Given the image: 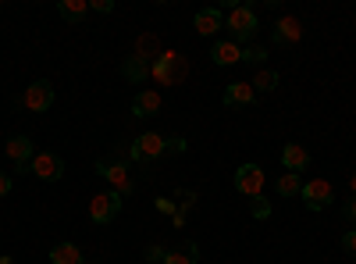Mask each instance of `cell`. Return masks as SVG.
<instances>
[{
  "mask_svg": "<svg viewBox=\"0 0 356 264\" xmlns=\"http://www.w3.org/2000/svg\"><path fill=\"white\" fill-rule=\"evenodd\" d=\"M250 215H253L257 222H267V218H271V203H267L264 196H253V200H250Z\"/></svg>",
  "mask_w": 356,
  "mask_h": 264,
  "instance_id": "obj_23",
  "label": "cell"
},
{
  "mask_svg": "<svg viewBox=\"0 0 356 264\" xmlns=\"http://www.w3.org/2000/svg\"><path fill=\"white\" fill-rule=\"evenodd\" d=\"M164 254H168V247H161V243L146 247V261H150V264H164Z\"/></svg>",
  "mask_w": 356,
  "mask_h": 264,
  "instance_id": "obj_25",
  "label": "cell"
},
{
  "mask_svg": "<svg viewBox=\"0 0 356 264\" xmlns=\"http://www.w3.org/2000/svg\"><path fill=\"white\" fill-rule=\"evenodd\" d=\"M253 90H260V93H271V90H278V72H271V68H257V75H253Z\"/></svg>",
  "mask_w": 356,
  "mask_h": 264,
  "instance_id": "obj_22",
  "label": "cell"
},
{
  "mask_svg": "<svg viewBox=\"0 0 356 264\" xmlns=\"http://www.w3.org/2000/svg\"><path fill=\"white\" fill-rule=\"evenodd\" d=\"M157 208H161L164 215H171V218H175V211H178V208H175V203H171V200H164V196L157 200Z\"/></svg>",
  "mask_w": 356,
  "mask_h": 264,
  "instance_id": "obj_31",
  "label": "cell"
},
{
  "mask_svg": "<svg viewBox=\"0 0 356 264\" xmlns=\"http://www.w3.org/2000/svg\"><path fill=\"white\" fill-rule=\"evenodd\" d=\"M264 57H267V50H264V47H257V43H250V47H243V61H250V65H257V68H264Z\"/></svg>",
  "mask_w": 356,
  "mask_h": 264,
  "instance_id": "obj_24",
  "label": "cell"
},
{
  "mask_svg": "<svg viewBox=\"0 0 356 264\" xmlns=\"http://www.w3.org/2000/svg\"><path fill=\"white\" fill-rule=\"evenodd\" d=\"M122 193H97L93 200H89V218H93L97 225H111L118 218V211H122Z\"/></svg>",
  "mask_w": 356,
  "mask_h": 264,
  "instance_id": "obj_5",
  "label": "cell"
},
{
  "mask_svg": "<svg viewBox=\"0 0 356 264\" xmlns=\"http://www.w3.org/2000/svg\"><path fill=\"white\" fill-rule=\"evenodd\" d=\"M50 264H86V257L75 243H54L50 247Z\"/></svg>",
  "mask_w": 356,
  "mask_h": 264,
  "instance_id": "obj_17",
  "label": "cell"
},
{
  "mask_svg": "<svg viewBox=\"0 0 356 264\" xmlns=\"http://www.w3.org/2000/svg\"><path fill=\"white\" fill-rule=\"evenodd\" d=\"M89 8H93V11H100V15H111V11H114V4H111V0H89Z\"/></svg>",
  "mask_w": 356,
  "mask_h": 264,
  "instance_id": "obj_27",
  "label": "cell"
},
{
  "mask_svg": "<svg viewBox=\"0 0 356 264\" xmlns=\"http://www.w3.org/2000/svg\"><path fill=\"white\" fill-rule=\"evenodd\" d=\"M125 79H132V82L150 79V65H146V57H143V54H132L129 61H125Z\"/></svg>",
  "mask_w": 356,
  "mask_h": 264,
  "instance_id": "obj_20",
  "label": "cell"
},
{
  "mask_svg": "<svg viewBox=\"0 0 356 264\" xmlns=\"http://www.w3.org/2000/svg\"><path fill=\"white\" fill-rule=\"evenodd\" d=\"M300 40H303V25H300V18L285 15V18L275 22V43H278V47H292V43H300Z\"/></svg>",
  "mask_w": 356,
  "mask_h": 264,
  "instance_id": "obj_13",
  "label": "cell"
},
{
  "mask_svg": "<svg viewBox=\"0 0 356 264\" xmlns=\"http://www.w3.org/2000/svg\"><path fill=\"white\" fill-rule=\"evenodd\" d=\"M342 247H346V250H349V254L356 257V228H349L346 236H342Z\"/></svg>",
  "mask_w": 356,
  "mask_h": 264,
  "instance_id": "obj_28",
  "label": "cell"
},
{
  "mask_svg": "<svg viewBox=\"0 0 356 264\" xmlns=\"http://www.w3.org/2000/svg\"><path fill=\"white\" fill-rule=\"evenodd\" d=\"M275 186H278L282 196H300V193H303V179H300L296 171H282V179H278Z\"/></svg>",
  "mask_w": 356,
  "mask_h": 264,
  "instance_id": "obj_21",
  "label": "cell"
},
{
  "mask_svg": "<svg viewBox=\"0 0 356 264\" xmlns=\"http://www.w3.org/2000/svg\"><path fill=\"white\" fill-rule=\"evenodd\" d=\"M211 57H214V65L228 68V65H235V61H243V47L232 43V40H218V43L211 47Z\"/></svg>",
  "mask_w": 356,
  "mask_h": 264,
  "instance_id": "obj_16",
  "label": "cell"
},
{
  "mask_svg": "<svg viewBox=\"0 0 356 264\" xmlns=\"http://www.w3.org/2000/svg\"><path fill=\"white\" fill-rule=\"evenodd\" d=\"M200 261V247L189 240V243H182V247H171L168 254H164V264H196Z\"/></svg>",
  "mask_w": 356,
  "mask_h": 264,
  "instance_id": "obj_18",
  "label": "cell"
},
{
  "mask_svg": "<svg viewBox=\"0 0 356 264\" xmlns=\"http://www.w3.org/2000/svg\"><path fill=\"white\" fill-rule=\"evenodd\" d=\"M57 15H61L65 22H82L89 15V0H61V4H57Z\"/></svg>",
  "mask_w": 356,
  "mask_h": 264,
  "instance_id": "obj_19",
  "label": "cell"
},
{
  "mask_svg": "<svg viewBox=\"0 0 356 264\" xmlns=\"http://www.w3.org/2000/svg\"><path fill=\"white\" fill-rule=\"evenodd\" d=\"M168 143V154H186L189 150V143L182 139V136H171V139H164Z\"/></svg>",
  "mask_w": 356,
  "mask_h": 264,
  "instance_id": "obj_26",
  "label": "cell"
},
{
  "mask_svg": "<svg viewBox=\"0 0 356 264\" xmlns=\"http://www.w3.org/2000/svg\"><path fill=\"white\" fill-rule=\"evenodd\" d=\"M11 186H15V183H11V175H8V171H0V200L11 193Z\"/></svg>",
  "mask_w": 356,
  "mask_h": 264,
  "instance_id": "obj_29",
  "label": "cell"
},
{
  "mask_svg": "<svg viewBox=\"0 0 356 264\" xmlns=\"http://www.w3.org/2000/svg\"><path fill=\"white\" fill-rule=\"evenodd\" d=\"M157 111H161V93L157 90H139L132 97V114L136 118H150V114H157Z\"/></svg>",
  "mask_w": 356,
  "mask_h": 264,
  "instance_id": "obj_15",
  "label": "cell"
},
{
  "mask_svg": "<svg viewBox=\"0 0 356 264\" xmlns=\"http://www.w3.org/2000/svg\"><path fill=\"white\" fill-rule=\"evenodd\" d=\"M235 189H239L246 200L264 196V168H260V164H253V161L239 164V168H235Z\"/></svg>",
  "mask_w": 356,
  "mask_h": 264,
  "instance_id": "obj_3",
  "label": "cell"
},
{
  "mask_svg": "<svg viewBox=\"0 0 356 264\" xmlns=\"http://www.w3.org/2000/svg\"><path fill=\"white\" fill-rule=\"evenodd\" d=\"M342 215H346V222H353V225H356V196H353V200L346 203V208H342Z\"/></svg>",
  "mask_w": 356,
  "mask_h": 264,
  "instance_id": "obj_30",
  "label": "cell"
},
{
  "mask_svg": "<svg viewBox=\"0 0 356 264\" xmlns=\"http://www.w3.org/2000/svg\"><path fill=\"white\" fill-rule=\"evenodd\" d=\"M186 72H189L186 57H182V54H175V50L157 54V61L150 65V79H154L157 86H178V82L186 79Z\"/></svg>",
  "mask_w": 356,
  "mask_h": 264,
  "instance_id": "obj_2",
  "label": "cell"
},
{
  "mask_svg": "<svg viewBox=\"0 0 356 264\" xmlns=\"http://www.w3.org/2000/svg\"><path fill=\"white\" fill-rule=\"evenodd\" d=\"M303 203L310 211H324V208H332V200H335V189H332V183L328 179H310V183H303Z\"/></svg>",
  "mask_w": 356,
  "mask_h": 264,
  "instance_id": "obj_6",
  "label": "cell"
},
{
  "mask_svg": "<svg viewBox=\"0 0 356 264\" xmlns=\"http://www.w3.org/2000/svg\"><path fill=\"white\" fill-rule=\"evenodd\" d=\"M4 150H8L15 171H29V164H33V157H36V143L29 139V136H11Z\"/></svg>",
  "mask_w": 356,
  "mask_h": 264,
  "instance_id": "obj_8",
  "label": "cell"
},
{
  "mask_svg": "<svg viewBox=\"0 0 356 264\" xmlns=\"http://www.w3.org/2000/svg\"><path fill=\"white\" fill-rule=\"evenodd\" d=\"M29 171H33L36 179H43V183H61L65 179V161H61V154H54V150H40L33 157V164H29Z\"/></svg>",
  "mask_w": 356,
  "mask_h": 264,
  "instance_id": "obj_4",
  "label": "cell"
},
{
  "mask_svg": "<svg viewBox=\"0 0 356 264\" xmlns=\"http://www.w3.org/2000/svg\"><path fill=\"white\" fill-rule=\"evenodd\" d=\"M22 104L33 111V114H40V111H47L50 104H54V86L47 82V79H36L33 86H25V97H22Z\"/></svg>",
  "mask_w": 356,
  "mask_h": 264,
  "instance_id": "obj_9",
  "label": "cell"
},
{
  "mask_svg": "<svg viewBox=\"0 0 356 264\" xmlns=\"http://www.w3.org/2000/svg\"><path fill=\"white\" fill-rule=\"evenodd\" d=\"M193 29H196L200 36H218L221 29H225V11H221V8H203V11H196Z\"/></svg>",
  "mask_w": 356,
  "mask_h": 264,
  "instance_id": "obj_10",
  "label": "cell"
},
{
  "mask_svg": "<svg viewBox=\"0 0 356 264\" xmlns=\"http://www.w3.org/2000/svg\"><path fill=\"white\" fill-rule=\"evenodd\" d=\"M97 175H104V179L114 183V193H122V196L132 193V175H129L125 164H107V161H100V164H97Z\"/></svg>",
  "mask_w": 356,
  "mask_h": 264,
  "instance_id": "obj_12",
  "label": "cell"
},
{
  "mask_svg": "<svg viewBox=\"0 0 356 264\" xmlns=\"http://www.w3.org/2000/svg\"><path fill=\"white\" fill-rule=\"evenodd\" d=\"M282 164H285V171L303 175V171L310 168V150H307L303 143H285V146H282Z\"/></svg>",
  "mask_w": 356,
  "mask_h": 264,
  "instance_id": "obj_11",
  "label": "cell"
},
{
  "mask_svg": "<svg viewBox=\"0 0 356 264\" xmlns=\"http://www.w3.org/2000/svg\"><path fill=\"white\" fill-rule=\"evenodd\" d=\"M257 100V90L250 82H228L225 86V97H221V104L225 107H250Z\"/></svg>",
  "mask_w": 356,
  "mask_h": 264,
  "instance_id": "obj_14",
  "label": "cell"
},
{
  "mask_svg": "<svg viewBox=\"0 0 356 264\" xmlns=\"http://www.w3.org/2000/svg\"><path fill=\"white\" fill-rule=\"evenodd\" d=\"M349 189H353V196H356V171H353V179H349Z\"/></svg>",
  "mask_w": 356,
  "mask_h": 264,
  "instance_id": "obj_33",
  "label": "cell"
},
{
  "mask_svg": "<svg viewBox=\"0 0 356 264\" xmlns=\"http://www.w3.org/2000/svg\"><path fill=\"white\" fill-rule=\"evenodd\" d=\"M225 29L232 33V43L250 47V40L257 36V29H260L257 11H253L250 4H235V8H228V15H225Z\"/></svg>",
  "mask_w": 356,
  "mask_h": 264,
  "instance_id": "obj_1",
  "label": "cell"
},
{
  "mask_svg": "<svg viewBox=\"0 0 356 264\" xmlns=\"http://www.w3.org/2000/svg\"><path fill=\"white\" fill-rule=\"evenodd\" d=\"M0 264H18V261H15V257H8V254H4V257H0Z\"/></svg>",
  "mask_w": 356,
  "mask_h": 264,
  "instance_id": "obj_32",
  "label": "cell"
},
{
  "mask_svg": "<svg viewBox=\"0 0 356 264\" xmlns=\"http://www.w3.org/2000/svg\"><path fill=\"white\" fill-rule=\"evenodd\" d=\"M161 154H168V143L161 132H143L132 143V161H157Z\"/></svg>",
  "mask_w": 356,
  "mask_h": 264,
  "instance_id": "obj_7",
  "label": "cell"
}]
</instances>
